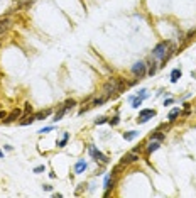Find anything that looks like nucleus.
I'll return each instance as SVG.
<instances>
[{
    "mask_svg": "<svg viewBox=\"0 0 196 198\" xmlns=\"http://www.w3.org/2000/svg\"><path fill=\"white\" fill-rule=\"evenodd\" d=\"M181 114V110L179 109H173V110H171V112H169V115H167V118H169V122H174V120H176V117H177V115H179Z\"/></svg>",
    "mask_w": 196,
    "mask_h": 198,
    "instance_id": "16",
    "label": "nucleus"
},
{
    "mask_svg": "<svg viewBox=\"0 0 196 198\" xmlns=\"http://www.w3.org/2000/svg\"><path fill=\"white\" fill-rule=\"evenodd\" d=\"M145 66H147V64H145L144 61H137V63H134V66H132V73H134L135 76L142 78L145 75Z\"/></svg>",
    "mask_w": 196,
    "mask_h": 198,
    "instance_id": "4",
    "label": "nucleus"
},
{
    "mask_svg": "<svg viewBox=\"0 0 196 198\" xmlns=\"http://www.w3.org/2000/svg\"><path fill=\"white\" fill-rule=\"evenodd\" d=\"M152 117H156V110L154 109H144V110H140V114H139L137 122L139 124H144V122H147L149 118H152Z\"/></svg>",
    "mask_w": 196,
    "mask_h": 198,
    "instance_id": "3",
    "label": "nucleus"
},
{
    "mask_svg": "<svg viewBox=\"0 0 196 198\" xmlns=\"http://www.w3.org/2000/svg\"><path fill=\"white\" fill-rule=\"evenodd\" d=\"M85 170H86V161H85V159H80L76 164H74V173H78V174L83 173Z\"/></svg>",
    "mask_w": 196,
    "mask_h": 198,
    "instance_id": "9",
    "label": "nucleus"
},
{
    "mask_svg": "<svg viewBox=\"0 0 196 198\" xmlns=\"http://www.w3.org/2000/svg\"><path fill=\"white\" fill-rule=\"evenodd\" d=\"M105 122H108V118H106V117H100V118H97V120H95V124L100 125V124H105Z\"/></svg>",
    "mask_w": 196,
    "mask_h": 198,
    "instance_id": "24",
    "label": "nucleus"
},
{
    "mask_svg": "<svg viewBox=\"0 0 196 198\" xmlns=\"http://www.w3.org/2000/svg\"><path fill=\"white\" fill-rule=\"evenodd\" d=\"M179 78H181V70H173L171 71V81H173V83H176Z\"/></svg>",
    "mask_w": 196,
    "mask_h": 198,
    "instance_id": "17",
    "label": "nucleus"
},
{
    "mask_svg": "<svg viewBox=\"0 0 196 198\" xmlns=\"http://www.w3.org/2000/svg\"><path fill=\"white\" fill-rule=\"evenodd\" d=\"M66 112H68V109L65 107V103H63V105L59 107V110H58V112H56V115H54V118H52V120H54V122L61 120V118H63V115H65Z\"/></svg>",
    "mask_w": 196,
    "mask_h": 198,
    "instance_id": "11",
    "label": "nucleus"
},
{
    "mask_svg": "<svg viewBox=\"0 0 196 198\" xmlns=\"http://www.w3.org/2000/svg\"><path fill=\"white\" fill-rule=\"evenodd\" d=\"M108 122H110V125H117V124L120 122V120H119V115H115V117H113L112 120H108Z\"/></svg>",
    "mask_w": 196,
    "mask_h": 198,
    "instance_id": "27",
    "label": "nucleus"
},
{
    "mask_svg": "<svg viewBox=\"0 0 196 198\" xmlns=\"http://www.w3.org/2000/svg\"><path fill=\"white\" fill-rule=\"evenodd\" d=\"M112 185H113V179H112V176L108 174L105 178V185H103V186H105V195H108V190L112 188Z\"/></svg>",
    "mask_w": 196,
    "mask_h": 198,
    "instance_id": "14",
    "label": "nucleus"
},
{
    "mask_svg": "<svg viewBox=\"0 0 196 198\" xmlns=\"http://www.w3.org/2000/svg\"><path fill=\"white\" fill-rule=\"evenodd\" d=\"M122 86H123V83L120 80H117V78H110V80L103 85V95H105V97H112V93L120 92Z\"/></svg>",
    "mask_w": 196,
    "mask_h": 198,
    "instance_id": "2",
    "label": "nucleus"
},
{
    "mask_svg": "<svg viewBox=\"0 0 196 198\" xmlns=\"http://www.w3.org/2000/svg\"><path fill=\"white\" fill-rule=\"evenodd\" d=\"M2 156H3V153H2V151H0V157H2Z\"/></svg>",
    "mask_w": 196,
    "mask_h": 198,
    "instance_id": "33",
    "label": "nucleus"
},
{
    "mask_svg": "<svg viewBox=\"0 0 196 198\" xmlns=\"http://www.w3.org/2000/svg\"><path fill=\"white\" fill-rule=\"evenodd\" d=\"M139 159V156H137V153H127L125 156L122 157V161H120V164H130V163H135V161Z\"/></svg>",
    "mask_w": 196,
    "mask_h": 198,
    "instance_id": "7",
    "label": "nucleus"
},
{
    "mask_svg": "<svg viewBox=\"0 0 196 198\" xmlns=\"http://www.w3.org/2000/svg\"><path fill=\"white\" fill-rule=\"evenodd\" d=\"M139 97H140V98H147V90H139Z\"/></svg>",
    "mask_w": 196,
    "mask_h": 198,
    "instance_id": "25",
    "label": "nucleus"
},
{
    "mask_svg": "<svg viewBox=\"0 0 196 198\" xmlns=\"http://www.w3.org/2000/svg\"><path fill=\"white\" fill-rule=\"evenodd\" d=\"M162 139H164L162 132H154V134L151 136V141H162Z\"/></svg>",
    "mask_w": 196,
    "mask_h": 198,
    "instance_id": "19",
    "label": "nucleus"
},
{
    "mask_svg": "<svg viewBox=\"0 0 196 198\" xmlns=\"http://www.w3.org/2000/svg\"><path fill=\"white\" fill-rule=\"evenodd\" d=\"M26 112H27V114L31 112V105H29V103H26Z\"/></svg>",
    "mask_w": 196,
    "mask_h": 198,
    "instance_id": "31",
    "label": "nucleus"
},
{
    "mask_svg": "<svg viewBox=\"0 0 196 198\" xmlns=\"http://www.w3.org/2000/svg\"><path fill=\"white\" fill-rule=\"evenodd\" d=\"M142 100H144V98H140V97L134 98V100H132V107H134V109H139V105H142Z\"/></svg>",
    "mask_w": 196,
    "mask_h": 198,
    "instance_id": "20",
    "label": "nucleus"
},
{
    "mask_svg": "<svg viewBox=\"0 0 196 198\" xmlns=\"http://www.w3.org/2000/svg\"><path fill=\"white\" fill-rule=\"evenodd\" d=\"M44 190L46 192H51V185H44Z\"/></svg>",
    "mask_w": 196,
    "mask_h": 198,
    "instance_id": "30",
    "label": "nucleus"
},
{
    "mask_svg": "<svg viewBox=\"0 0 196 198\" xmlns=\"http://www.w3.org/2000/svg\"><path fill=\"white\" fill-rule=\"evenodd\" d=\"M34 120H35V117H34V115H26V117H24L22 120L19 122V124H20V125H29V124H32Z\"/></svg>",
    "mask_w": 196,
    "mask_h": 198,
    "instance_id": "15",
    "label": "nucleus"
},
{
    "mask_svg": "<svg viewBox=\"0 0 196 198\" xmlns=\"http://www.w3.org/2000/svg\"><path fill=\"white\" fill-rule=\"evenodd\" d=\"M139 136V132L137 131H129V132H123V139L125 141H134L135 137Z\"/></svg>",
    "mask_w": 196,
    "mask_h": 198,
    "instance_id": "12",
    "label": "nucleus"
},
{
    "mask_svg": "<svg viewBox=\"0 0 196 198\" xmlns=\"http://www.w3.org/2000/svg\"><path fill=\"white\" fill-rule=\"evenodd\" d=\"M159 146H161V141H152L147 147V153H154L156 149H159Z\"/></svg>",
    "mask_w": 196,
    "mask_h": 198,
    "instance_id": "18",
    "label": "nucleus"
},
{
    "mask_svg": "<svg viewBox=\"0 0 196 198\" xmlns=\"http://www.w3.org/2000/svg\"><path fill=\"white\" fill-rule=\"evenodd\" d=\"M52 131V127L51 125H49V127H44V129H41V131H39V134H48V132H51Z\"/></svg>",
    "mask_w": 196,
    "mask_h": 198,
    "instance_id": "26",
    "label": "nucleus"
},
{
    "mask_svg": "<svg viewBox=\"0 0 196 198\" xmlns=\"http://www.w3.org/2000/svg\"><path fill=\"white\" fill-rule=\"evenodd\" d=\"M49 115H51V109H46V110H41V112H37L34 117H35V120H44L46 117H49Z\"/></svg>",
    "mask_w": 196,
    "mask_h": 198,
    "instance_id": "10",
    "label": "nucleus"
},
{
    "mask_svg": "<svg viewBox=\"0 0 196 198\" xmlns=\"http://www.w3.org/2000/svg\"><path fill=\"white\" fill-rule=\"evenodd\" d=\"M20 115H22V112H20L19 109H14L10 114H7V117H5V120H3V122H5V124H10V122L17 120V118H19Z\"/></svg>",
    "mask_w": 196,
    "mask_h": 198,
    "instance_id": "8",
    "label": "nucleus"
},
{
    "mask_svg": "<svg viewBox=\"0 0 196 198\" xmlns=\"http://www.w3.org/2000/svg\"><path fill=\"white\" fill-rule=\"evenodd\" d=\"M171 103H173V98H167L166 102H164V105H171Z\"/></svg>",
    "mask_w": 196,
    "mask_h": 198,
    "instance_id": "29",
    "label": "nucleus"
},
{
    "mask_svg": "<svg viewBox=\"0 0 196 198\" xmlns=\"http://www.w3.org/2000/svg\"><path fill=\"white\" fill-rule=\"evenodd\" d=\"M74 105H76V102H74L73 98H71V100H66V102H65V107H66V109H71V107H74Z\"/></svg>",
    "mask_w": 196,
    "mask_h": 198,
    "instance_id": "23",
    "label": "nucleus"
},
{
    "mask_svg": "<svg viewBox=\"0 0 196 198\" xmlns=\"http://www.w3.org/2000/svg\"><path fill=\"white\" fill-rule=\"evenodd\" d=\"M44 170H46L44 166H37V168H34V173H42Z\"/></svg>",
    "mask_w": 196,
    "mask_h": 198,
    "instance_id": "28",
    "label": "nucleus"
},
{
    "mask_svg": "<svg viewBox=\"0 0 196 198\" xmlns=\"http://www.w3.org/2000/svg\"><path fill=\"white\" fill-rule=\"evenodd\" d=\"M68 139H69V134H65V136H63V139L58 142V147H65L66 142H68Z\"/></svg>",
    "mask_w": 196,
    "mask_h": 198,
    "instance_id": "21",
    "label": "nucleus"
},
{
    "mask_svg": "<svg viewBox=\"0 0 196 198\" xmlns=\"http://www.w3.org/2000/svg\"><path fill=\"white\" fill-rule=\"evenodd\" d=\"M88 151H90V154H91V156H93L97 161H102V163H108V157H106L103 153H100V151H98L95 146H90V147H88Z\"/></svg>",
    "mask_w": 196,
    "mask_h": 198,
    "instance_id": "5",
    "label": "nucleus"
},
{
    "mask_svg": "<svg viewBox=\"0 0 196 198\" xmlns=\"http://www.w3.org/2000/svg\"><path fill=\"white\" fill-rule=\"evenodd\" d=\"M7 117V114L5 112H0V118H5Z\"/></svg>",
    "mask_w": 196,
    "mask_h": 198,
    "instance_id": "32",
    "label": "nucleus"
},
{
    "mask_svg": "<svg viewBox=\"0 0 196 198\" xmlns=\"http://www.w3.org/2000/svg\"><path fill=\"white\" fill-rule=\"evenodd\" d=\"M156 70H157V66H156V61H152V63H151V66H149V71H147V73L152 76V75L156 73Z\"/></svg>",
    "mask_w": 196,
    "mask_h": 198,
    "instance_id": "22",
    "label": "nucleus"
},
{
    "mask_svg": "<svg viewBox=\"0 0 196 198\" xmlns=\"http://www.w3.org/2000/svg\"><path fill=\"white\" fill-rule=\"evenodd\" d=\"M173 49L174 48H169V44L167 42H159L157 46L154 48V51H152V56L156 58V59H169V56L173 54Z\"/></svg>",
    "mask_w": 196,
    "mask_h": 198,
    "instance_id": "1",
    "label": "nucleus"
},
{
    "mask_svg": "<svg viewBox=\"0 0 196 198\" xmlns=\"http://www.w3.org/2000/svg\"><path fill=\"white\" fill-rule=\"evenodd\" d=\"M106 100H108V97H105V95H103V97H100V98H95L93 102L90 103V107H98V105H102V103H105Z\"/></svg>",
    "mask_w": 196,
    "mask_h": 198,
    "instance_id": "13",
    "label": "nucleus"
},
{
    "mask_svg": "<svg viewBox=\"0 0 196 198\" xmlns=\"http://www.w3.org/2000/svg\"><path fill=\"white\" fill-rule=\"evenodd\" d=\"M12 26V20L9 17H0V37L9 31V27Z\"/></svg>",
    "mask_w": 196,
    "mask_h": 198,
    "instance_id": "6",
    "label": "nucleus"
}]
</instances>
